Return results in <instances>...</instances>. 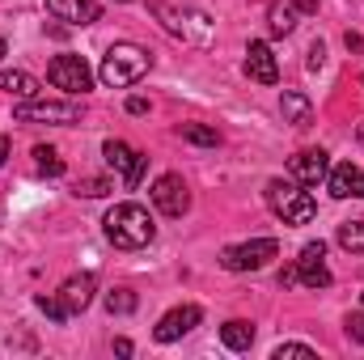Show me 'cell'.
Returning a JSON list of instances; mask_svg holds the SVG:
<instances>
[{"label": "cell", "mask_w": 364, "mask_h": 360, "mask_svg": "<svg viewBox=\"0 0 364 360\" xmlns=\"http://www.w3.org/2000/svg\"><path fill=\"white\" fill-rule=\"evenodd\" d=\"M102 229H106V242L119 246V250H144V246L157 238V225H153L149 208H140V203H132V199H127V203H114V208L106 212Z\"/></svg>", "instance_id": "cell-1"}, {"label": "cell", "mask_w": 364, "mask_h": 360, "mask_svg": "<svg viewBox=\"0 0 364 360\" xmlns=\"http://www.w3.org/2000/svg\"><path fill=\"white\" fill-rule=\"evenodd\" d=\"M149 68H153V51H149V47H140V43H114V47L102 55L97 77H102V85H110V90H127V85H136Z\"/></svg>", "instance_id": "cell-2"}, {"label": "cell", "mask_w": 364, "mask_h": 360, "mask_svg": "<svg viewBox=\"0 0 364 360\" xmlns=\"http://www.w3.org/2000/svg\"><path fill=\"white\" fill-rule=\"evenodd\" d=\"M149 13L166 26V34H174L182 43L208 47V43L216 38V21H212L203 9H178V4H166V0H149Z\"/></svg>", "instance_id": "cell-3"}, {"label": "cell", "mask_w": 364, "mask_h": 360, "mask_svg": "<svg viewBox=\"0 0 364 360\" xmlns=\"http://www.w3.org/2000/svg\"><path fill=\"white\" fill-rule=\"evenodd\" d=\"M267 203L275 208V216H279L284 225H309L314 212H318L314 195L301 191V182H292V179H272L267 182Z\"/></svg>", "instance_id": "cell-4"}, {"label": "cell", "mask_w": 364, "mask_h": 360, "mask_svg": "<svg viewBox=\"0 0 364 360\" xmlns=\"http://www.w3.org/2000/svg\"><path fill=\"white\" fill-rule=\"evenodd\" d=\"M81 102L77 97H64V102H47V97H26L13 106V119L17 123H55V127H73L81 123Z\"/></svg>", "instance_id": "cell-5"}, {"label": "cell", "mask_w": 364, "mask_h": 360, "mask_svg": "<svg viewBox=\"0 0 364 360\" xmlns=\"http://www.w3.org/2000/svg\"><path fill=\"white\" fill-rule=\"evenodd\" d=\"M275 255H279V242L275 238H250V242L225 246L220 250V268L225 271H263Z\"/></svg>", "instance_id": "cell-6"}, {"label": "cell", "mask_w": 364, "mask_h": 360, "mask_svg": "<svg viewBox=\"0 0 364 360\" xmlns=\"http://www.w3.org/2000/svg\"><path fill=\"white\" fill-rule=\"evenodd\" d=\"M47 81H51L55 90H64L68 97H81V93L93 85V73L81 55H55V60L47 64Z\"/></svg>", "instance_id": "cell-7"}, {"label": "cell", "mask_w": 364, "mask_h": 360, "mask_svg": "<svg viewBox=\"0 0 364 360\" xmlns=\"http://www.w3.org/2000/svg\"><path fill=\"white\" fill-rule=\"evenodd\" d=\"M102 157H106V166L123 179V186H136V182L144 179L149 157H144L140 149H132L127 140H106V144H102Z\"/></svg>", "instance_id": "cell-8"}, {"label": "cell", "mask_w": 364, "mask_h": 360, "mask_svg": "<svg viewBox=\"0 0 364 360\" xmlns=\"http://www.w3.org/2000/svg\"><path fill=\"white\" fill-rule=\"evenodd\" d=\"M149 199H153V208L161 216H186L191 212V191H186L182 174H161V179L153 182Z\"/></svg>", "instance_id": "cell-9"}, {"label": "cell", "mask_w": 364, "mask_h": 360, "mask_svg": "<svg viewBox=\"0 0 364 360\" xmlns=\"http://www.w3.org/2000/svg\"><path fill=\"white\" fill-rule=\"evenodd\" d=\"M322 259H326V242H305V246H301V255H296V275H301L305 288H331V284H335V275H331V268H326Z\"/></svg>", "instance_id": "cell-10"}, {"label": "cell", "mask_w": 364, "mask_h": 360, "mask_svg": "<svg viewBox=\"0 0 364 360\" xmlns=\"http://www.w3.org/2000/svg\"><path fill=\"white\" fill-rule=\"evenodd\" d=\"M199 322H203V309H199V305H178V309L161 314V322L153 327V339H157V344H174L182 335H191Z\"/></svg>", "instance_id": "cell-11"}, {"label": "cell", "mask_w": 364, "mask_h": 360, "mask_svg": "<svg viewBox=\"0 0 364 360\" xmlns=\"http://www.w3.org/2000/svg\"><path fill=\"white\" fill-rule=\"evenodd\" d=\"M326 174H331V162L322 149H301L288 162V179L301 182V186H318V182H326Z\"/></svg>", "instance_id": "cell-12"}, {"label": "cell", "mask_w": 364, "mask_h": 360, "mask_svg": "<svg viewBox=\"0 0 364 360\" xmlns=\"http://www.w3.org/2000/svg\"><path fill=\"white\" fill-rule=\"evenodd\" d=\"M326 191H331L335 199H364V170L360 166H352V162L331 166V174H326Z\"/></svg>", "instance_id": "cell-13"}, {"label": "cell", "mask_w": 364, "mask_h": 360, "mask_svg": "<svg viewBox=\"0 0 364 360\" xmlns=\"http://www.w3.org/2000/svg\"><path fill=\"white\" fill-rule=\"evenodd\" d=\"M246 77L259 81V85H275V81H279V64H275L272 47H267L263 38H255V43L246 47Z\"/></svg>", "instance_id": "cell-14"}, {"label": "cell", "mask_w": 364, "mask_h": 360, "mask_svg": "<svg viewBox=\"0 0 364 360\" xmlns=\"http://www.w3.org/2000/svg\"><path fill=\"white\" fill-rule=\"evenodd\" d=\"M47 13L55 21H73V26H93L102 17L97 0H47Z\"/></svg>", "instance_id": "cell-15"}, {"label": "cell", "mask_w": 364, "mask_h": 360, "mask_svg": "<svg viewBox=\"0 0 364 360\" xmlns=\"http://www.w3.org/2000/svg\"><path fill=\"white\" fill-rule=\"evenodd\" d=\"M93 292H97L93 275H68V280L60 284V301L68 305V314H81V309H90V305H93Z\"/></svg>", "instance_id": "cell-16"}, {"label": "cell", "mask_w": 364, "mask_h": 360, "mask_svg": "<svg viewBox=\"0 0 364 360\" xmlns=\"http://www.w3.org/2000/svg\"><path fill=\"white\" fill-rule=\"evenodd\" d=\"M279 115H284V123H292V127H309V123H314V102L301 90H284L279 93Z\"/></svg>", "instance_id": "cell-17"}, {"label": "cell", "mask_w": 364, "mask_h": 360, "mask_svg": "<svg viewBox=\"0 0 364 360\" xmlns=\"http://www.w3.org/2000/svg\"><path fill=\"white\" fill-rule=\"evenodd\" d=\"M301 17H305V13L296 9V0H272V9H267V30H272L275 38H288Z\"/></svg>", "instance_id": "cell-18"}, {"label": "cell", "mask_w": 364, "mask_h": 360, "mask_svg": "<svg viewBox=\"0 0 364 360\" xmlns=\"http://www.w3.org/2000/svg\"><path fill=\"white\" fill-rule=\"evenodd\" d=\"M220 344H225L229 352H250V344H255V322L229 318V322L220 327Z\"/></svg>", "instance_id": "cell-19"}, {"label": "cell", "mask_w": 364, "mask_h": 360, "mask_svg": "<svg viewBox=\"0 0 364 360\" xmlns=\"http://www.w3.org/2000/svg\"><path fill=\"white\" fill-rule=\"evenodd\" d=\"M0 90L13 93V97H38V81L30 77V73H21V68H13V73H0Z\"/></svg>", "instance_id": "cell-20"}, {"label": "cell", "mask_w": 364, "mask_h": 360, "mask_svg": "<svg viewBox=\"0 0 364 360\" xmlns=\"http://www.w3.org/2000/svg\"><path fill=\"white\" fill-rule=\"evenodd\" d=\"M34 170L47 174V179H60V174H64V157H60L51 144H34Z\"/></svg>", "instance_id": "cell-21"}, {"label": "cell", "mask_w": 364, "mask_h": 360, "mask_svg": "<svg viewBox=\"0 0 364 360\" xmlns=\"http://www.w3.org/2000/svg\"><path fill=\"white\" fill-rule=\"evenodd\" d=\"M178 136L186 144H203V149H216V144H220V132H216V127H203V123H182Z\"/></svg>", "instance_id": "cell-22"}, {"label": "cell", "mask_w": 364, "mask_h": 360, "mask_svg": "<svg viewBox=\"0 0 364 360\" xmlns=\"http://www.w3.org/2000/svg\"><path fill=\"white\" fill-rule=\"evenodd\" d=\"M339 246L343 250H352V255H364V221H348V225H339Z\"/></svg>", "instance_id": "cell-23"}, {"label": "cell", "mask_w": 364, "mask_h": 360, "mask_svg": "<svg viewBox=\"0 0 364 360\" xmlns=\"http://www.w3.org/2000/svg\"><path fill=\"white\" fill-rule=\"evenodd\" d=\"M136 305H140V297H136L132 288H114V292H106V314H136Z\"/></svg>", "instance_id": "cell-24"}, {"label": "cell", "mask_w": 364, "mask_h": 360, "mask_svg": "<svg viewBox=\"0 0 364 360\" xmlns=\"http://www.w3.org/2000/svg\"><path fill=\"white\" fill-rule=\"evenodd\" d=\"M34 305H38L51 322H68V318H73V314H68V305L60 301V292H38V297H34Z\"/></svg>", "instance_id": "cell-25"}, {"label": "cell", "mask_w": 364, "mask_h": 360, "mask_svg": "<svg viewBox=\"0 0 364 360\" xmlns=\"http://www.w3.org/2000/svg\"><path fill=\"white\" fill-rule=\"evenodd\" d=\"M272 360H318V352L309 344H279L272 352Z\"/></svg>", "instance_id": "cell-26"}, {"label": "cell", "mask_w": 364, "mask_h": 360, "mask_svg": "<svg viewBox=\"0 0 364 360\" xmlns=\"http://www.w3.org/2000/svg\"><path fill=\"white\" fill-rule=\"evenodd\" d=\"M106 191H110V182L106 179H81L77 182V195H85V199H102Z\"/></svg>", "instance_id": "cell-27"}, {"label": "cell", "mask_w": 364, "mask_h": 360, "mask_svg": "<svg viewBox=\"0 0 364 360\" xmlns=\"http://www.w3.org/2000/svg\"><path fill=\"white\" fill-rule=\"evenodd\" d=\"M343 331H348V339L364 344V309H360V314H348V318H343Z\"/></svg>", "instance_id": "cell-28"}, {"label": "cell", "mask_w": 364, "mask_h": 360, "mask_svg": "<svg viewBox=\"0 0 364 360\" xmlns=\"http://www.w3.org/2000/svg\"><path fill=\"white\" fill-rule=\"evenodd\" d=\"M305 64H309V73H318V68L326 64V47H322V43H314V47H309V60H305Z\"/></svg>", "instance_id": "cell-29"}, {"label": "cell", "mask_w": 364, "mask_h": 360, "mask_svg": "<svg viewBox=\"0 0 364 360\" xmlns=\"http://www.w3.org/2000/svg\"><path fill=\"white\" fill-rule=\"evenodd\" d=\"M292 284H301V275H296V263L279 271V288H292Z\"/></svg>", "instance_id": "cell-30"}, {"label": "cell", "mask_w": 364, "mask_h": 360, "mask_svg": "<svg viewBox=\"0 0 364 360\" xmlns=\"http://www.w3.org/2000/svg\"><path fill=\"white\" fill-rule=\"evenodd\" d=\"M127 115H149V102L144 97H127Z\"/></svg>", "instance_id": "cell-31"}, {"label": "cell", "mask_w": 364, "mask_h": 360, "mask_svg": "<svg viewBox=\"0 0 364 360\" xmlns=\"http://www.w3.org/2000/svg\"><path fill=\"white\" fill-rule=\"evenodd\" d=\"M343 43H348V51H364V34H352V30H348Z\"/></svg>", "instance_id": "cell-32"}, {"label": "cell", "mask_w": 364, "mask_h": 360, "mask_svg": "<svg viewBox=\"0 0 364 360\" xmlns=\"http://www.w3.org/2000/svg\"><path fill=\"white\" fill-rule=\"evenodd\" d=\"M114 352L119 356H132V339H114Z\"/></svg>", "instance_id": "cell-33"}, {"label": "cell", "mask_w": 364, "mask_h": 360, "mask_svg": "<svg viewBox=\"0 0 364 360\" xmlns=\"http://www.w3.org/2000/svg\"><path fill=\"white\" fill-rule=\"evenodd\" d=\"M296 9H301V13L309 17V13H318V0H296Z\"/></svg>", "instance_id": "cell-34"}, {"label": "cell", "mask_w": 364, "mask_h": 360, "mask_svg": "<svg viewBox=\"0 0 364 360\" xmlns=\"http://www.w3.org/2000/svg\"><path fill=\"white\" fill-rule=\"evenodd\" d=\"M9 153H13V144H9V136H0V166L9 162Z\"/></svg>", "instance_id": "cell-35"}, {"label": "cell", "mask_w": 364, "mask_h": 360, "mask_svg": "<svg viewBox=\"0 0 364 360\" xmlns=\"http://www.w3.org/2000/svg\"><path fill=\"white\" fill-rule=\"evenodd\" d=\"M0 55H9V43H4V38H0Z\"/></svg>", "instance_id": "cell-36"}, {"label": "cell", "mask_w": 364, "mask_h": 360, "mask_svg": "<svg viewBox=\"0 0 364 360\" xmlns=\"http://www.w3.org/2000/svg\"><path fill=\"white\" fill-rule=\"evenodd\" d=\"M360 144H364V123H360Z\"/></svg>", "instance_id": "cell-37"}, {"label": "cell", "mask_w": 364, "mask_h": 360, "mask_svg": "<svg viewBox=\"0 0 364 360\" xmlns=\"http://www.w3.org/2000/svg\"><path fill=\"white\" fill-rule=\"evenodd\" d=\"M114 4H132V0H114Z\"/></svg>", "instance_id": "cell-38"}, {"label": "cell", "mask_w": 364, "mask_h": 360, "mask_svg": "<svg viewBox=\"0 0 364 360\" xmlns=\"http://www.w3.org/2000/svg\"><path fill=\"white\" fill-rule=\"evenodd\" d=\"M360 301H364V292H360Z\"/></svg>", "instance_id": "cell-39"}]
</instances>
